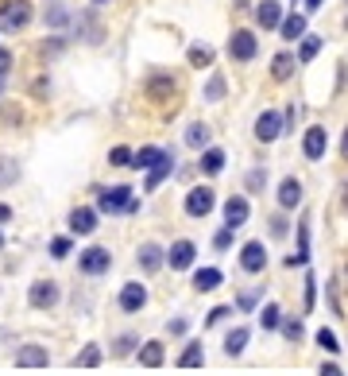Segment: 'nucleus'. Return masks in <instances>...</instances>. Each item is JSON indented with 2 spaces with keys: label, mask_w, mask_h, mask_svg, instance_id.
Returning a JSON list of instances; mask_svg holds the SVG:
<instances>
[{
  "label": "nucleus",
  "mask_w": 348,
  "mask_h": 376,
  "mask_svg": "<svg viewBox=\"0 0 348 376\" xmlns=\"http://www.w3.org/2000/svg\"><path fill=\"white\" fill-rule=\"evenodd\" d=\"M136 264L144 275H159L163 268H167V249H163L159 241H144L136 249Z\"/></svg>",
  "instance_id": "9b49d317"
},
{
  "label": "nucleus",
  "mask_w": 348,
  "mask_h": 376,
  "mask_svg": "<svg viewBox=\"0 0 348 376\" xmlns=\"http://www.w3.org/2000/svg\"><path fill=\"white\" fill-rule=\"evenodd\" d=\"M294 67H298V55L279 51L275 59H271V78H275V81H290V78H294Z\"/></svg>",
  "instance_id": "c85d7f7f"
},
{
  "label": "nucleus",
  "mask_w": 348,
  "mask_h": 376,
  "mask_svg": "<svg viewBox=\"0 0 348 376\" xmlns=\"http://www.w3.org/2000/svg\"><path fill=\"white\" fill-rule=\"evenodd\" d=\"M225 163H228L225 148H205V152H202V159H197V171H202L205 178H217L221 171H225Z\"/></svg>",
  "instance_id": "a878e982"
},
{
  "label": "nucleus",
  "mask_w": 348,
  "mask_h": 376,
  "mask_svg": "<svg viewBox=\"0 0 348 376\" xmlns=\"http://www.w3.org/2000/svg\"><path fill=\"white\" fill-rule=\"evenodd\" d=\"M325 152H329L325 125H310V128H306V136H302V155L310 163H321V159H325Z\"/></svg>",
  "instance_id": "4468645a"
},
{
  "label": "nucleus",
  "mask_w": 348,
  "mask_h": 376,
  "mask_svg": "<svg viewBox=\"0 0 348 376\" xmlns=\"http://www.w3.org/2000/svg\"><path fill=\"white\" fill-rule=\"evenodd\" d=\"M109 361V353H105L101 346H97V341H86V346L78 349V353H74V369H101V365Z\"/></svg>",
  "instance_id": "5701e85b"
},
{
  "label": "nucleus",
  "mask_w": 348,
  "mask_h": 376,
  "mask_svg": "<svg viewBox=\"0 0 348 376\" xmlns=\"http://www.w3.org/2000/svg\"><path fill=\"white\" fill-rule=\"evenodd\" d=\"M225 93H228V81L225 78H221V74H213L209 81H205V101H209V105H217V101H225Z\"/></svg>",
  "instance_id": "c9c22d12"
},
{
  "label": "nucleus",
  "mask_w": 348,
  "mask_h": 376,
  "mask_svg": "<svg viewBox=\"0 0 348 376\" xmlns=\"http://www.w3.org/2000/svg\"><path fill=\"white\" fill-rule=\"evenodd\" d=\"M182 210H186V217H194V222H205V217L217 210V194H213V186H190Z\"/></svg>",
  "instance_id": "20e7f679"
},
{
  "label": "nucleus",
  "mask_w": 348,
  "mask_h": 376,
  "mask_svg": "<svg viewBox=\"0 0 348 376\" xmlns=\"http://www.w3.org/2000/svg\"><path fill=\"white\" fill-rule=\"evenodd\" d=\"M279 35L286 39V43H294V39H306V16H286L283 20V28H279Z\"/></svg>",
  "instance_id": "473e14b6"
},
{
  "label": "nucleus",
  "mask_w": 348,
  "mask_h": 376,
  "mask_svg": "<svg viewBox=\"0 0 348 376\" xmlns=\"http://www.w3.org/2000/svg\"><path fill=\"white\" fill-rule=\"evenodd\" d=\"M260 302H263V291H260V287H244V291L236 295V302H232V307H236L240 314H252Z\"/></svg>",
  "instance_id": "72a5a7b5"
},
{
  "label": "nucleus",
  "mask_w": 348,
  "mask_h": 376,
  "mask_svg": "<svg viewBox=\"0 0 348 376\" xmlns=\"http://www.w3.org/2000/svg\"><path fill=\"white\" fill-rule=\"evenodd\" d=\"M174 365H178V369H202L205 365V341L202 338H186V346H182L178 357H174Z\"/></svg>",
  "instance_id": "4be33fe9"
},
{
  "label": "nucleus",
  "mask_w": 348,
  "mask_h": 376,
  "mask_svg": "<svg viewBox=\"0 0 348 376\" xmlns=\"http://www.w3.org/2000/svg\"><path fill=\"white\" fill-rule=\"evenodd\" d=\"M174 86H178L174 74H151V78H147V86H144V93L151 97V101H167V97L174 93Z\"/></svg>",
  "instance_id": "bb28decb"
},
{
  "label": "nucleus",
  "mask_w": 348,
  "mask_h": 376,
  "mask_svg": "<svg viewBox=\"0 0 348 376\" xmlns=\"http://www.w3.org/2000/svg\"><path fill=\"white\" fill-rule=\"evenodd\" d=\"M78 272L89 275V280H101V275L112 272V252L105 244H89V249L78 252Z\"/></svg>",
  "instance_id": "f03ea898"
},
{
  "label": "nucleus",
  "mask_w": 348,
  "mask_h": 376,
  "mask_svg": "<svg viewBox=\"0 0 348 376\" xmlns=\"http://www.w3.org/2000/svg\"><path fill=\"white\" fill-rule=\"evenodd\" d=\"M209 140H213V128L205 125V120H194V125H186V148L205 152V148H209Z\"/></svg>",
  "instance_id": "cd10ccee"
},
{
  "label": "nucleus",
  "mask_w": 348,
  "mask_h": 376,
  "mask_svg": "<svg viewBox=\"0 0 348 376\" xmlns=\"http://www.w3.org/2000/svg\"><path fill=\"white\" fill-rule=\"evenodd\" d=\"M139 194L132 190L128 183H116V186H97V210L109 217H128V214H139Z\"/></svg>",
  "instance_id": "f257e3e1"
},
{
  "label": "nucleus",
  "mask_w": 348,
  "mask_h": 376,
  "mask_svg": "<svg viewBox=\"0 0 348 376\" xmlns=\"http://www.w3.org/2000/svg\"><path fill=\"white\" fill-rule=\"evenodd\" d=\"M93 4H109V0H93Z\"/></svg>",
  "instance_id": "bf43d9fd"
},
{
  "label": "nucleus",
  "mask_w": 348,
  "mask_h": 376,
  "mask_svg": "<svg viewBox=\"0 0 348 376\" xmlns=\"http://www.w3.org/2000/svg\"><path fill=\"white\" fill-rule=\"evenodd\" d=\"M4 244H8V241H4V229H0V252H4Z\"/></svg>",
  "instance_id": "13d9d810"
},
{
  "label": "nucleus",
  "mask_w": 348,
  "mask_h": 376,
  "mask_svg": "<svg viewBox=\"0 0 348 376\" xmlns=\"http://www.w3.org/2000/svg\"><path fill=\"white\" fill-rule=\"evenodd\" d=\"M244 186H248V194H260L263 186H267V167H252L244 178Z\"/></svg>",
  "instance_id": "c03bdc74"
},
{
  "label": "nucleus",
  "mask_w": 348,
  "mask_h": 376,
  "mask_svg": "<svg viewBox=\"0 0 348 376\" xmlns=\"http://www.w3.org/2000/svg\"><path fill=\"white\" fill-rule=\"evenodd\" d=\"M8 74H12V51L0 47V81H8Z\"/></svg>",
  "instance_id": "8fccbe9b"
},
{
  "label": "nucleus",
  "mask_w": 348,
  "mask_h": 376,
  "mask_svg": "<svg viewBox=\"0 0 348 376\" xmlns=\"http://www.w3.org/2000/svg\"><path fill=\"white\" fill-rule=\"evenodd\" d=\"M341 155L348 159V128H344V140H341Z\"/></svg>",
  "instance_id": "4d7b16f0"
},
{
  "label": "nucleus",
  "mask_w": 348,
  "mask_h": 376,
  "mask_svg": "<svg viewBox=\"0 0 348 376\" xmlns=\"http://www.w3.org/2000/svg\"><path fill=\"white\" fill-rule=\"evenodd\" d=\"M232 241H236V229L221 225L217 233H213V252H228V249H232Z\"/></svg>",
  "instance_id": "a18cd8bd"
},
{
  "label": "nucleus",
  "mask_w": 348,
  "mask_h": 376,
  "mask_svg": "<svg viewBox=\"0 0 348 376\" xmlns=\"http://www.w3.org/2000/svg\"><path fill=\"white\" fill-rule=\"evenodd\" d=\"M132 159H136V152L128 148V144H116V148L109 152V167H132Z\"/></svg>",
  "instance_id": "a19ab883"
},
{
  "label": "nucleus",
  "mask_w": 348,
  "mask_h": 376,
  "mask_svg": "<svg viewBox=\"0 0 348 376\" xmlns=\"http://www.w3.org/2000/svg\"><path fill=\"white\" fill-rule=\"evenodd\" d=\"M66 23H70V12H66V8H51V12H47V28H66Z\"/></svg>",
  "instance_id": "09e8293b"
},
{
  "label": "nucleus",
  "mask_w": 348,
  "mask_h": 376,
  "mask_svg": "<svg viewBox=\"0 0 348 376\" xmlns=\"http://www.w3.org/2000/svg\"><path fill=\"white\" fill-rule=\"evenodd\" d=\"M283 264L286 268H306L310 264V214H302V222H298V252L286 256Z\"/></svg>",
  "instance_id": "412c9836"
},
{
  "label": "nucleus",
  "mask_w": 348,
  "mask_h": 376,
  "mask_svg": "<svg viewBox=\"0 0 348 376\" xmlns=\"http://www.w3.org/2000/svg\"><path fill=\"white\" fill-rule=\"evenodd\" d=\"M321 4H325V0H306V8H310V12H318Z\"/></svg>",
  "instance_id": "6e6d98bb"
},
{
  "label": "nucleus",
  "mask_w": 348,
  "mask_h": 376,
  "mask_svg": "<svg viewBox=\"0 0 348 376\" xmlns=\"http://www.w3.org/2000/svg\"><path fill=\"white\" fill-rule=\"evenodd\" d=\"M174 167H178V159H174V152L167 148V152H163V159L155 163L151 171H147V178H144V190H147V194H155V190H159V186H163V183H167V178L174 175Z\"/></svg>",
  "instance_id": "f3484780"
},
{
  "label": "nucleus",
  "mask_w": 348,
  "mask_h": 376,
  "mask_svg": "<svg viewBox=\"0 0 348 376\" xmlns=\"http://www.w3.org/2000/svg\"><path fill=\"white\" fill-rule=\"evenodd\" d=\"M248 341H252V326H232V330H225V341H221V349H225V357L228 361H236L240 353L248 349Z\"/></svg>",
  "instance_id": "a211bd4d"
},
{
  "label": "nucleus",
  "mask_w": 348,
  "mask_h": 376,
  "mask_svg": "<svg viewBox=\"0 0 348 376\" xmlns=\"http://www.w3.org/2000/svg\"><path fill=\"white\" fill-rule=\"evenodd\" d=\"M147 302H151V295H147V287L139 280H128L120 291H116V310H120V314H128V318L132 314H144Z\"/></svg>",
  "instance_id": "39448f33"
},
{
  "label": "nucleus",
  "mask_w": 348,
  "mask_h": 376,
  "mask_svg": "<svg viewBox=\"0 0 348 376\" xmlns=\"http://www.w3.org/2000/svg\"><path fill=\"white\" fill-rule=\"evenodd\" d=\"M267 244L263 241H244L240 244V272L244 275H263L267 272Z\"/></svg>",
  "instance_id": "1a4fd4ad"
},
{
  "label": "nucleus",
  "mask_w": 348,
  "mask_h": 376,
  "mask_svg": "<svg viewBox=\"0 0 348 376\" xmlns=\"http://www.w3.org/2000/svg\"><path fill=\"white\" fill-rule=\"evenodd\" d=\"M255 55H260V39H255V31H248V28H236L228 35V59H236V62H252Z\"/></svg>",
  "instance_id": "f8f14e48"
},
{
  "label": "nucleus",
  "mask_w": 348,
  "mask_h": 376,
  "mask_svg": "<svg viewBox=\"0 0 348 376\" xmlns=\"http://www.w3.org/2000/svg\"><path fill=\"white\" fill-rule=\"evenodd\" d=\"M139 346H144V338H139L136 330H120L109 341V357H112V361H136Z\"/></svg>",
  "instance_id": "2eb2a0df"
},
{
  "label": "nucleus",
  "mask_w": 348,
  "mask_h": 376,
  "mask_svg": "<svg viewBox=\"0 0 348 376\" xmlns=\"http://www.w3.org/2000/svg\"><path fill=\"white\" fill-rule=\"evenodd\" d=\"M12 217H16V210L8 206V202H0V225H8V222H12Z\"/></svg>",
  "instance_id": "603ef678"
},
{
  "label": "nucleus",
  "mask_w": 348,
  "mask_h": 376,
  "mask_svg": "<svg viewBox=\"0 0 348 376\" xmlns=\"http://www.w3.org/2000/svg\"><path fill=\"white\" fill-rule=\"evenodd\" d=\"M318 51H321V39L318 35H306L302 47H298V62H313V59H318Z\"/></svg>",
  "instance_id": "37998d69"
},
{
  "label": "nucleus",
  "mask_w": 348,
  "mask_h": 376,
  "mask_svg": "<svg viewBox=\"0 0 348 376\" xmlns=\"http://www.w3.org/2000/svg\"><path fill=\"white\" fill-rule=\"evenodd\" d=\"M302 183H298L294 175H286L283 183H279V210H283V214H294L298 206H302Z\"/></svg>",
  "instance_id": "aec40b11"
},
{
  "label": "nucleus",
  "mask_w": 348,
  "mask_h": 376,
  "mask_svg": "<svg viewBox=\"0 0 348 376\" xmlns=\"http://www.w3.org/2000/svg\"><path fill=\"white\" fill-rule=\"evenodd\" d=\"M318 376H344V369L337 361H321L318 365Z\"/></svg>",
  "instance_id": "3c124183"
},
{
  "label": "nucleus",
  "mask_w": 348,
  "mask_h": 376,
  "mask_svg": "<svg viewBox=\"0 0 348 376\" xmlns=\"http://www.w3.org/2000/svg\"><path fill=\"white\" fill-rule=\"evenodd\" d=\"M279 326H283V310H279V302H263V310H260V330H263V334H275Z\"/></svg>",
  "instance_id": "7c9ffc66"
},
{
  "label": "nucleus",
  "mask_w": 348,
  "mask_h": 376,
  "mask_svg": "<svg viewBox=\"0 0 348 376\" xmlns=\"http://www.w3.org/2000/svg\"><path fill=\"white\" fill-rule=\"evenodd\" d=\"M341 206H344V214H348V183L341 186Z\"/></svg>",
  "instance_id": "5fc2aeb1"
},
{
  "label": "nucleus",
  "mask_w": 348,
  "mask_h": 376,
  "mask_svg": "<svg viewBox=\"0 0 348 376\" xmlns=\"http://www.w3.org/2000/svg\"><path fill=\"white\" fill-rule=\"evenodd\" d=\"M58 302H62V287H58V280H35L28 287V307L31 310H54Z\"/></svg>",
  "instance_id": "423d86ee"
},
{
  "label": "nucleus",
  "mask_w": 348,
  "mask_h": 376,
  "mask_svg": "<svg viewBox=\"0 0 348 376\" xmlns=\"http://www.w3.org/2000/svg\"><path fill=\"white\" fill-rule=\"evenodd\" d=\"M190 67H213V47H205V43H194L190 47Z\"/></svg>",
  "instance_id": "ea45409f"
},
{
  "label": "nucleus",
  "mask_w": 348,
  "mask_h": 376,
  "mask_svg": "<svg viewBox=\"0 0 348 376\" xmlns=\"http://www.w3.org/2000/svg\"><path fill=\"white\" fill-rule=\"evenodd\" d=\"M51 349L43 341H23V346L12 349V365L16 369H51Z\"/></svg>",
  "instance_id": "7ed1b4c3"
},
{
  "label": "nucleus",
  "mask_w": 348,
  "mask_h": 376,
  "mask_svg": "<svg viewBox=\"0 0 348 376\" xmlns=\"http://www.w3.org/2000/svg\"><path fill=\"white\" fill-rule=\"evenodd\" d=\"M252 132H255V140H260V144H275L279 136L286 132L283 113H279V109H263L260 117H255V128H252Z\"/></svg>",
  "instance_id": "9d476101"
},
{
  "label": "nucleus",
  "mask_w": 348,
  "mask_h": 376,
  "mask_svg": "<svg viewBox=\"0 0 348 376\" xmlns=\"http://www.w3.org/2000/svg\"><path fill=\"white\" fill-rule=\"evenodd\" d=\"M344 280H348V264H344Z\"/></svg>",
  "instance_id": "052dcab7"
},
{
  "label": "nucleus",
  "mask_w": 348,
  "mask_h": 376,
  "mask_svg": "<svg viewBox=\"0 0 348 376\" xmlns=\"http://www.w3.org/2000/svg\"><path fill=\"white\" fill-rule=\"evenodd\" d=\"M232 310H236L232 302H225V307H213L209 314H205V322H202V326H205V330H217V326L225 322V318H232Z\"/></svg>",
  "instance_id": "79ce46f5"
},
{
  "label": "nucleus",
  "mask_w": 348,
  "mask_h": 376,
  "mask_svg": "<svg viewBox=\"0 0 348 376\" xmlns=\"http://www.w3.org/2000/svg\"><path fill=\"white\" fill-rule=\"evenodd\" d=\"M31 23V4L28 0H4L0 4V28L4 31H20Z\"/></svg>",
  "instance_id": "ddd939ff"
},
{
  "label": "nucleus",
  "mask_w": 348,
  "mask_h": 376,
  "mask_svg": "<svg viewBox=\"0 0 348 376\" xmlns=\"http://www.w3.org/2000/svg\"><path fill=\"white\" fill-rule=\"evenodd\" d=\"M267 229H271V237H275V241H283V237L290 233V222H286V214H283V210H279V214L267 222Z\"/></svg>",
  "instance_id": "de8ad7c7"
},
{
  "label": "nucleus",
  "mask_w": 348,
  "mask_h": 376,
  "mask_svg": "<svg viewBox=\"0 0 348 376\" xmlns=\"http://www.w3.org/2000/svg\"><path fill=\"white\" fill-rule=\"evenodd\" d=\"M97 225H101V210H97V206H74L70 214H66V229H70V237H93Z\"/></svg>",
  "instance_id": "0eeeda50"
},
{
  "label": "nucleus",
  "mask_w": 348,
  "mask_h": 376,
  "mask_svg": "<svg viewBox=\"0 0 348 376\" xmlns=\"http://www.w3.org/2000/svg\"><path fill=\"white\" fill-rule=\"evenodd\" d=\"M283 120H286V128H294V125H298V105H290V109L283 113Z\"/></svg>",
  "instance_id": "864d4df0"
},
{
  "label": "nucleus",
  "mask_w": 348,
  "mask_h": 376,
  "mask_svg": "<svg viewBox=\"0 0 348 376\" xmlns=\"http://www.w3.org/2000/svg\"><path fill=\"white\" fill-rule=\"evenodd\" d=\"M170 357H167V341L163 338H147L144 346H139V353H136V365L139 369H163Z\"/></svg>",
  "instance_id": "dca6fc26"
},
{
  "label": "nucleus",
  "mask_w": 348,
  "mask_h": 376,
  "mask_svg": "<svg viewBox=\"0 0 348 376\" xmlns=\"http://www.w3.org/2000/svg\"><path fill=\"white\" fill-rule=\"evenodd\" d=\"M167 338H174V341L190 338V318L186 314H178V318H170V322H167Z\"/></svg>",
  "instance_id": "49530a36"
},
{
  "label": "nucleus",
  "mask_w": 348,
  "mask_h": 376,
  "mask_svg": "<svg viewBox=\"0 0 348 376\" xmlns=\"http://www.w3.org/2000/svg\"><path fill=\"white\" fill-rule=\"evenodd\" d=\"M248 217H252V206H248L244 194H232V198H225V225L228 229H240Z\"/></svg>",
  "instance_id": "b1692460"
},
{
  "label": "nucleus",
  "mask_w": 348,
  "mask_h": 376,
  "mask_svg": "<svg viewBox=\"0 0 348 376\" xmlns=\"http://www.w3.org/2000/svg\"><path fill=\"white\" fill-rule=\"evenodd\" d=\"M255 20H260L263 31L283 28V8H279V0H260V4H255Z\"/></svg>",
  "instance_id": "393cba45"
},
{
  "label": "nucleus",
  "mask_w": 348,
  "mask_h": 376,
  "mask_svg": "<svg viewBox=\"0 0 348 376\" xmlns=\"http://www.w3.org/2000/svg\"><path fill=\"white\" fill-rule=\"evenodd\" d=\"M313 341H318V349L321 353H329V357H341V338H337L329 326H321L318 334H313Z\"/></svg>",
  "instance_id": "2f4dec72"
},
{
  "label": "nucleus",
  "mask_w": 348,
  "mask_h": 376,
  "mask_svg": "<svg viewBox=\"0 0 348 376\" xmlns=\"http://www.w3.org/2000/svg\"><path fill=\"white\" fill-rule=\"evenodd\" d=\"M318 307V275L306 272V287H302V310L310 314V310Z\"/></svg>",
  "instance_id": "58836bf2"
},
{
  "label": "nucleus",
  "mask_w": 348,
  "mask_h": 376,
  "mask_svg": "<svg viewBox=\"0 0 348 376\" xmlns=\"http://www.w3.org/2000/svg\"><path fill=\"white\" fill-rule=\"evenodd\" d=\"M20 183V163L16 159H0V190H8V186Z\"/></svg>",
  "instance_id": "e433bc0d"
},
{
  "label": "nucleus",
  "mask_w": 348,
  "mask_h": 376,
  "mask_svg": "<svg viewBox=\"0 0 348 376\" xmlns=\"http://www.w3.org/2000/svg\"><path fill=\"white\" fill-rule=\"evenodd\" d=\"M194 264H197V244L190 241V237L170 241V249H167V268L170 272H194Z\"/></svg>",
  "instance_id": "6e6552de"
},
{
  "label": "nucleus",
  "mask_w": 348,
  "mask_h": 376,
  "mask_svg": "<svg viewBox=\"0 0 348 376\" xmlns=\"http://www.w3.org/2000/svg\"><path fill=\"white\" fill-rule=\"evenodd\" d=\"M221 283H225V272H221V268H197V272L190 275V287H194L197 295H213Z\"/></svg>",
  "instance_id": "6ab92c4d"
},
{
  "label": "nucleus",
  "mask_w": 348,
  "mask_h": 376,
  "mask_svg": "<svg viewBox=\"0 0 348 376\" xmlns=\"http://www.w3.org/2000/svg\"><path fill=\"white\" fill-rule=\"evenodd\" d=\"M163 152H167V148H159V144H147V148H139L136 159H132V171H151L155 163L163 159Z\"/></svg>",
  "instance_id": "c756f323"
},
{
  "label": "nucleus",
  "mask_w": 348,
  "mask_h": 376,
  "mask_svg": "<svg viewBox=\"0 0 348 376\" xmlns=\"http://www.w3.org/2000/svg\"><path fill=\"white\" fill-rule=\"evenodd\" d=\"M70 252H74V237H70V233L51 237V256H54V260H70Z\"/></svg>",
  "instance_id": "4c0bfd02"
},
{
  "label": "nucleus",
  "mask_w": 348,
  "mask_h": 376,
  "mask_svg": "<svg viewBox=\"0 0 348 376\" xmlns=\"http://www.w3.org/2000/svg\"><path fill=\"white\" fill-rule=\"evenodd\" d=\"M279 334H283L290 346H302V341H306V326H302V318H283Z\"/></svg>",
  "instance_id": "f704fd0d"
}]
</instances>
